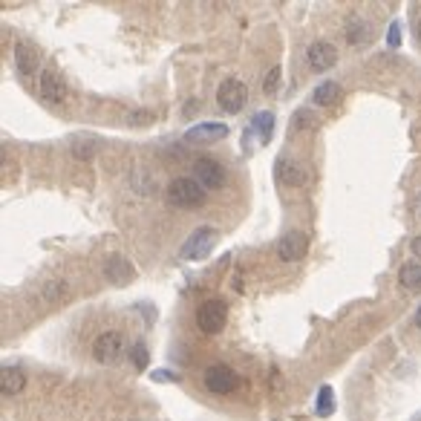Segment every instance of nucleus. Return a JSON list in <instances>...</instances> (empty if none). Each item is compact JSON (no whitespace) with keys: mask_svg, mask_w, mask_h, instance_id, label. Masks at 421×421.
<instances>
[{"mask_svg":"<svg viewBox=\"0 0 421 421\" xmlns=\"http://www.w3.org/2000/svg\"><path fill=\"white\" fill-rule=\"evenodd\" d=\"M306 61L312 67V73H326L332 70L335 61H338V49L329 44V41H315L309 49H306Z\"/></svg>","mask_w":421,"mask_h":421,"instance_id":"6e6552de","label":"nucleus"},{"mask_svg":"<svg viewBox=\"0 0 421 421\" xmlns=\"http://www.w3.org/2000/svg\"><path fill=\"white\" fill-rule=\"evenodd\" d=\"M96 147H99V142H96V139H89L87 144H81V142L75 139V142H73V153H75L78 159H89V156L96 153Z\"/></svg>","mask_w":421,"mask_h":421,"instance_id":"4be33fe9","label":"nucleus"},{"mask_svg":"<svg viewBox=\"0 0 421 421\" xmlns=\"http://www.w3.org/2000/svg\"><path fill=\"white\" fill-rule=\"evenodd\" d=\"M133 364H136V370H144V367H147V349H144V344H136V349H133Z\"/></svg>","mask_w":421,"mask_h":421,"instance_id":"393cba45","label":"nucleus"},{"mask_svg":"<svg viewBox=\"0 0 421 421\" xmlns=\"http://www.w3.org/2000/svg\"><path fill=\"white\" fill-rule=\"evenodd\" d=\"M150 378H153V381H179V375L176 372H170V370H156V372H150Z\"/></svg>","mask_w":421,"mask_h":421,"instance_id":"a878e982","label":"nucleus"},{"mask_svg":"<svg viewBox=\"0 0 421 421\" xmlns=\"http://www.w3.org/2000/svg\"><path fill=\"white\" fill-rule=\"evenodd\" d=\"M335 410V393H332V387H320V393H318V415L326 418V415H332Z\"/></svg>","mask_w":421,"mask_h":421,"instance_id":"aec40b11","label":"nucleus"},{"mask_svg":"<svg viewBox=\"0 0 421 421\" xmlns=\"http://www.w3.org/2000/svg\"><path fill=\"white\" fill-rule=\"evenodd\" d=\"M277 87H280V67H272L268 75L263 78V93L272 96V93H277Z\"/></svg>","mask_w":421,"mask_h":421,"instance_id":"412c9836","label":"nucleus"},{"mask_svg":"<svg viewBox=\"0 0 421 421\" xmlns=\"http://www.w3.org/2000/svg\"><path fill=\"white\" fill-rule=\"evenodd\" d=\"M225 136H228V127L222 122H202V125H194L185 133L188 142H220Z\"/></svg>","mask_w":421,"mask_h":421,"instance_id":"ddd939ff","label":"nucleus"},{"mask_svg":"<svg viewBox=\"0 0 421 421\" xmlns=\"http://www.w3.org/2000/svg\"><path fill=\"white\" fill-rule=\"evenodd\" d=\"M346 38H349V44H367L370 41V26H367V20L364 18H349V23H346Z\"/></svg>","mask_w":421,"mask_h":421,"instance_id":"a211bd4d","label":"nucleus"},{"mask_svg":"<svg viewBox=\"0 0 421 421\" xmlns=\"http://www.w3.org/2000/svg\"><path fill=\"white\" fill-rule=\"evenodd\" d=\"M202 381H205V387L210 389V393H217V396H228L239 387V375L225 364H210L205 370Z\"/></svg>","mask_w":421,"mask_h":421,"instance_id":"f03ea898","label":"nucleus"},{"mask_svg":"<svg viewBox=\"0 0 421 421\" xmlns=\"http://www.w3.org/2000/svg\"><path fill=\"white\" fill-rule=\"evenodd\" d=\"M387 44L389 46H398L401 44V20H393V23H389V32H387Z\"/></svg>","mask_w":421,"mask_h":421,"instance_id":"b1692460","label":"nucleus"},{"mask_svg":"<svg viewBox=\"0 0 421 421\" xmlns=\"http://www.w3.org/2000/svg\"><path fill=\"white\" fill-rule=\"evenodd\" d=\"M104 277H107L113 286H125V283H130V280L136 277V268H133V263L125 260V257H110V260L104 263Z\"/></svg>","mask_w":421,"mask_h":421,"instance_id":"f8f14e48","label":"nucleus"},{"mask_svg":"<svg viewBox=\"0 0 421 421\" xmlns=\"http://www.w3.org/2000/svg\"><path fill=\"white\" fill-rule=\"evenodd\" d=\"M220 234L214 228H196L182 246V257L185 260H205L210 251H214Z\"/></svg>","mask_w":421,"mask_h":421,"instance_id":"20e7f679","label":"nucleus"},{"mask_svg":"<svg viewBox=\"0 0 421 421\" xmlns=\"http://www.w3.org/2000/svg\"><path fill=\"white\" fill-rule=\"evenodd\" d=\"M309 251V237L303 231H289L286 237H280V243H277V254L283 263H297V260H303Z\"/></svg>","mask_w":421,"mask_h":421,"instance_id":"0eeeda50","label":"nucleus"},{"mask_svg":"<svg viewBox=\"0 0 421 421\" xmlns=\"http://www.w3.org/2000/svg\"><path fill=\"white\" fill-rule=\"evenodd\" d=\"M415 35H418V41H421V18H418V23H415Z\"/></svg>","mask_w":421,"mask_h":421,"instance_id":"c85d7f7f","label":"nucleus"},{"mask_svg":"<svg viewBox=\"0 0 421 421\" xmlns=\"http://www.w3.org/2000/svg\"><path fill=\"white\" fill-rule=\"evenodd\" d=\"M410 249H413V254H415V257L421 260V234H418V237L413 239V243H410Z\"/></svg>","mask_w":421,"mask_h":421,"instance_id":"cd10ccee","label":"nucleus"},{"mask_svg":"<svg viewBox=\"0 0 421 421\" xmlns=\"http://www.w3.org/2000/svg\"><path fill=\"white\" fill-rule=\"evenodd\" d=\"M251 130L257 133L260 144H268V142H272V133H275V113L272 110H260L251 118Z\"/></svg>","mask_w":421,"mask_h":421,"instance_id":"2eb2a0df","label":"nucleus"},{"mask_svg":"<svg viewBox=\"0 0 421 421\" xmlns=\"http://www.w3.org/2000/svg\"><path fill=\"white\" fill-rule=\"evenodd\" d=\"M23 384H26L23 370H18V367H4V370H0V393H4L6 398L20 393Z\"/></svg>","mask_w":421,"mask_h":421,"instance_id":"4468645a","label":"nucleus"},{"mask_svg":"<svg viewBox=\"0 0 421 421\" xmlns=\"http://www.w3.org/2000/svg\"><path fill=\"white\" fill-rule=\"evenodd\" d=\"M398 283L407 291H418L421 289V263H404L398 272Z\"/></svg>","mask_w":421,"mask_h":421,"instance_id":"f3484780","label":"nucleus"},{"mask_svg":"<svg viewBox=\"0 0 421 421\" xmlns=\"http://www.w3.org/2000/svg\"><path fill=\"white\" fill-rule=\"evenodd\" d=\"M38 89H41V99H44L46 104H61L64 96H67V84H64V78L58 75L55 70H44V73H41Z\"/></svg>","mask_w":421,"mask_h":421,"instance_id":"9b49d317","label":"nucleus"},{"mask_svg":"<svg viewBox=\"0 0 421 421\" xmlns=\"http://www.w3.org/2000/svg\"><path fill=\"white\" fill-rule=\"evenodd\" d=\"M283 176H286V182H289V185H297V188H300V185H306L309 179H312L309 168H306V165H297V162H289V168H286Z\"/></svg>","mask_w":421,"mask_h":421,"instance_id":"6ab92c4d","label":"nucleus"},{"mask_svg":"<svg viewBox=\"0 0 421 421\" xmlns=\"http://www.w3.org/2000/svg\"><path fill=\"white\" fill-rule=\"evenodd\" d=\"M418 208H421V199H418Z\"/></svg>","mask_w":421,"mask_h":421,"instance_id":"7c9ffc66","label":"nucleus"},{"mask_svg":"<svg viewBox=\"0 0 421 421\" xmlns=\"http://www.w3.org/2000/svg\"><path fill=\"white\" fill-rule=\"evenodd\" d=\"M415 323H418V326H421V309H418V315H415Z\"/></svg>","mask_w":421,"mask_h":421,"instance_id":"c756f323","label":"nucleus"},{"mask_svg":"<svg viewBox=\"0 0 421 421\" xmlns=\"http://www.w3.org/2000/svg\"><path fill=\"white\" fill-rule=\"evenodd\" d=\"M130 125H142V122H153V113H130L127 115Z\"/></svg>","mask_w":421,"mask_h":421,"instance_id":"bb28decb","label":"nucleus"},{"mask_svg":"<svg viewBox=\"0 0 421 421\" xmlns=\"http://www.w3.org/2000/svg\"><path fill=\"white\" fill-rule=\"evenodd\" d=\"M312 125H318V118H315L309 110H300V113L291 118V127H294V130H306V127H312Z\"/></svg>","mask_w":421,"mask_h":421,"instance_id":"5701e85b","label":"nucleus"},{"mask_svg":"<svg viewBox=\"0 0 421 421\" xmlns=\"http://www.w3.org/2000/svg\"><path fill=\"white\" fill-rule=\"evenodd\" d=\"M196 326L205 335H220L225 326V303L222 300H205L196 309Z\"/></svg>","mask_w":421,"mask_h":421,"instance_id":"39448f33","label":"nucleus"},{"mask_svg":"<svg viewBox=\"0 0 421 421\" xmlns=\"http://www.w3.org/2000/svg\"><path fill=\"white\" fill-rule=\"evenodd\" d=\"M194 173H196V182L202 188H222L225 185V168L214 159H196Z\"/></svg>","mask_w":421,"mask_h":421,"instance_id":"9d476101","label":"nucleus"},{"mask_svg":"<svg viewBox=\"0 0 421 421\" xmlns=\"http://www.w3.org/2000/svg\"><path fill=\"white\" fill-rule=\"evenodd\" d=\"M38 67H41L38 49H35L32 44H26V41L15 44V70L20 73V78H35Z\"/></svg>","mask_w":421,"mask_h":421,"instance_id":"1a4fd4ad","label":"nucleus"},{"mask_svg":"<svg viewBox=\"0 0 421 421\" xmlns=\"http://www.w3.org/2000/svg\"><path fill=\"white\" fill-rule=\"evenodd\" d=\"M338 99H341V87L335 81H320L312 89V104H318V107H332Z\"/></svg>","mask_w":421,"mask_h":421,"instance_id":"dca6fc26","label":"nucleus"},{"mask_svg":"<svg viewBox=\"0 0 421 421\" xmlns=\"http://www.w3.org/2000/svg\"><path fill=\"white\" fill-rule=\"evenodd\" d=\"M122 352H125V335L115 332V329L93 341V355H96V360H101V364H115V360L122 358Z\"/></svg>","mask_w":421,"mask_h":421,"instance_id":"423d86ee","label":"nucleus"},{"mask_svg":"<svg viewBox=\"0 0 421 421\" xmlns=\"http://www.w3.org/2000/svg\"><path fill=\"white\" fill-rule=\"evenodd\" d=\"M249 101V87L239 81V78H228L220 84L217 89V104L225 110V113H239Z\"/></svg>","mask_w":421,"mask_h":421,"instance_id":"7ed1b4c3","label":"nucleus"},{"mask_svg":"<svg viewBox=\"0 0 421 421\" xmlns=\"http://www.w3.org/2000/svg\"><path fill=\"white\" fill-rule=\"evenodd\" d=\"M168 199L176 208H199L205 202V188L196 179H173L168 185Z\"/></svg>","mask_w":421,"mask_h":421,"instance_id":"f257e3e1","label":"nucleus"}]
</instances>
